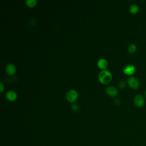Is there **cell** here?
I'll return each instance as SVG.
<instances>
[{"label":"cell","instance_id":"1","mask_svg":"<svg viewBox=\"0 0 146 146\" xmlns=\"http://www.w3.org/2000/svg\"><path fill=\"white\" fill-rule=\"evenodd\" d=\"M99 80L103 84H108L112 79L111 73L106 70H103L99 74Z\"/></svg>","mask_w":146,"mask_h":146},{"label":"cell","instance_id":"2","mask_svg":"<svg viewBox=\"0 0 146 146\" xmlns=\"http://www.w3.org/2000/svg\"><path fill=\"white\" fill-rule=\"evenodd\" d=\"M78 97V94L75 90H70L66 94V98L68 102H74Z\"/></svg>","mask_w":146,"mask_h":146},{"label":"cell","instance_id":"3","mask_svg":"<svg viewBox=\"0 0 146 146\" xmlns=\"http://www.w3.org/2000/svg\"><path fill=\"white\" fill-rule=\"evenodd\" d=\"M127 82H128L129 86L133 89L138 88L139 87V85H140L139 81L138 80V79L136 78H135L134 76L128 78L127 79Z\"/></svg>","mask_w":146,"mask_h":146},{"label":"cell","instance_id":"4","mask_svg":"<svg viewBox=\"0 0 146 146\" xmlns=\"http://www.w3.org/2000/svg\"><path fill=\"white\" fill-rule=\"evenodd\" d=\"M134 104L138 107H141L144 105L145 100L141 95H136L133 99Z\"/></svg>","mask_w":146,"mask_h":146},{"label":"cell","instance_id":"5","mask_svg":"<svg viewBox=\"0 0 146 146\" xmlns=\"http://www.w3.org/2000/svg\"><path fill=\"white\" fill-rule=\"evenodd\" d=\"M123 72L124 74L128 75H132L135 72V67L133 65L128 64L125 67Z\"/></svg>","mask_w":146,"mask_h":146},{"label":"cell","instance_id":"6","mask_svg":"<svg viewBox=\"0 0 146 146\" xmlns=\"http://www.w3.org/2000/svg\"><path fill=\"white\" fill-rule=\"evenodd\" d=\"M106 93L110 96H115L118 94V91L116 89V88L113 87V86H108L107 87L106 90Z\"/></svg>","mask_w":146,"mask_h":146},{"label":"cell","instance_id":"7","mask_svg":"<svg viewBox=\"0 0 146 146\" xmlns=\"http://www.w3.org/2000/svg\"><path fill=\"white\" fill-rule=\"evenodd\" d=\"M15 67L12 63H9L6 66V72L10 75H13L15 72Z\"/></svg>","mask_w":146,"mask_h":146},{"label":"cell","instance_id":"8","mask_svg":"<svg viewBox=\"0 0 146 146\" xmlns=\"http://www.w3.org/2000/svg\"><path fill=\"white\" fill-rule=\"evenodd\" d=\"M6 96L9 100L14 101L17 99V95L14 91H9L6 94Z\"/></svg>","mask_w":146,"mask_h":146},{"label":"cell","instance_id":"9","mask_svg":"<svg viewBox=\"0 0 146 146\" xmlns=\"http://www.w3.org/2000/svg\"><path fill=\"white\" fill-rule=\"evenodd\" d=\"M108 65V62L106 59L104 58H100L98 61V66L100 68L105 69Z\"/></svg>","mask_w":146,"mask_h":146},{"label":"cell","instance_id":"10","mask_svg":"<svg viewBox=\"0 0 146 146\" xmlns=\"http://www.w3.org/2000/svg\"><path fill=\"white\" fill-rule=\"evenodd\" d=\"M139 10V7L136 4H132L129 7V11L132 14H136Z\"/></svg>","mask_w":146,"mask_h":146},{"label":"cell","instance_id":"11","mask_svg":"<svg viewBox=\"0 0 146 146\" xmlns=\"http://www.w3.org/2000/svg\"><path fill=\"white\" fill-rule=\"evenodd\" d=\"M136 49H137V47H136V46L135 44H131L128 47V50L129 52L132 54V53H134L136 51Z\"/></svg>","mask_w":146,"mask_h":146},{"label":"cell","instance_id":"12","mask_svg":"<svg viewBox=\"0 0 146 146\" xmlns=\"http://www.w3.org/2000/svg\"><path fill=\"white\" fill-rule=\"evenodd\" d=\"M36 2H37L36 0H26V5L30 7H34V6H35Z\"/></svg>","mask_w":146,"mask_h":146},{"label":"cell","instance_id":"13","mask_svg":"<svg viewBox=\"0 0 146 146\" xmlns=\"http://www.w3.org/2000/svg\"><path fill=\"white\" fill-rule=\"evenodd\" d=\"M119 87L120 88H123L125 87V82L124 80H121L119 83Z\"/></svg>","mask_w":146,"mask_h":146},{"label":"cell","instance_id":"14","mask_svg":"<svg viewBox=\"0 0 146 146\" xmlns=\"http://www.w3.org/2000/svg\"><path fill=\"white\" fill-rule=\"evenodd\" d=\"M71 108H72V110L74 111H77L79 110V106L78 105V104H72L71 106Z\"/></svg>","mask_w":146,"mask_h":146},{"label":"cell","instance_id":"15","mask_svg":"<svg viewBox=\"0 0 146 146\" xmlns=\"http://www.w3.org/2000/svg\"><path fill=\"white\" fill-rule=\"evenodd\" d=\"M114 103H115V104L116 105H119L120 104V101H119V100L118 99H116L115 100V101H114Z\"/></svg>","mask_w":146,"mask_h":146},{"label":"cell","instance_id":"16","mask_svg":"<svg viewBox=\"0 0 146 146\" xmlns=\"http://www.w3.org/2000/svg\"><path fill=\"white\" fill-rule=\"evenodd\" d=\"M0 88H1V92H2V91H3V84H2V83H0Z\"/></svg>","mask_w":146,"mask_h":146},{"label":"cell","instance_id":"17","mask_svg":"<svg viewBox=\"0 0 146 146\" xmlns=\"http://www.w3.org/2000/svg\"><path fill=\"white\" fill-rule=\"evenodd\" d=\"M145 97H146V90H145Z\"/></svg>","mask_w":146,"mask_h":146}]
</instances>
